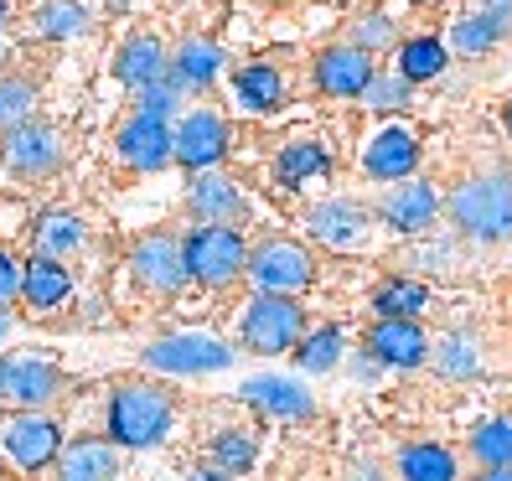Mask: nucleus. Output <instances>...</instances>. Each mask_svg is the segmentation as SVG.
Wrapping results in <instances>:
<instances>
[{"label":"nucleus","mask_w":512,"mask_h":481,"mask_svg":"<svg viewBox=\"0 0 512 481\" xmlns=\"http://www.w3.org/2000/svg\"><path fill=\"white\" fill-rule=\"evenodd\" d=\"M450 223L471 238H507L512 233V176L481 171L450 192Z\"/></svg>","instance_id":"1"},{"label":"nucleus","mask_w":512,"mask_h":481,"mask_svg":"<svg viewBox=\"0 0 512 481\" xmlns=\"http://www.w3.org/2000/svg\"><path fill=\"white\" fill-rule=\"evenodd\" d=\"M171 430V394H161V388L150 383H125L114 388L109 399V440L114 445H161Z\"/></svg>","instance_id":"2"},{"label":"nucleus","mask_w":512,"mask_h":481,"mask_svg":"<svg viewBox=\"0 0 512 481\" xmlns=\"http://www.w3.org/2000/svg\"><path fill=\"white\" fill-rule=\"evenodd\" d=\"M182 264H187V275L202 280V285H228V280L244 275V264H249L244 233H238V228H218V223H202L197 233H187Z\"/></svg>","instance_id":"3"},{"label":"nucleus","mask_w":512,"mask_h":481,"mask_svg":"<svg viewBox=\"0 0 512 481\" xmlns=\"http://www.w3.org/2000/svg\"><path fill=\"white\" fill-rule=\"evenodd\" d=\"M306 332V311L290 295H254L244 311V347L259 357H280Z\"/></svg>","instance_id":"4"},{"label":"nucleus","mask_w":512,"mask_h":481,"mask_svg":"<svg viewBox=\"0 0 512 481\" xmlns=\"http://www.w3.org/2000/svg\"><path fill=\"white\" fill-rule=\"evenodd\" d=\"M68 388V373L52 363L47 352H11L0 357V399H11L21 409H42Z\"/></svg>","instance_id":"5"},{"label":"nucleus","mask_w":512,"mask_h":481,"mask_svg":"<svg viewBox=\"0 0 512 481\" xmlns=\"http://www.w3.org/2000/svg\"><path fill=\"white\" fill-rule=\"evenodd\" d=\"M249 280L259 285V295H295L316 280V264L295 238H269L249 254Z\"/></svg>","instance_id":"6"},{"label":"nucleus","mask_w":512,"mask_h":481,"mask_svg":"<svg viewBox=\"0 0 512 481\" xmlns=\"http://www.w3.org/2000/svg\"><path fill=\"white\" fill-rule=\"evenodd\" d=\"M0 450H6V461L16 471H42V466L57 461V450H63V430H57L47 414L21 409L0 425Z\"/></svg>","instance_id":"7"},{"label":"nucleus","mask_w":512,"mask_h":481,"mask_svg":"<svg viewBox=\"0 0 512 481\" xmlns=\"http://www.w3.org/2000/svg\"><path fill=\"white\" fill-rule=\"evenodd\" d=\"M223 156H228V125H223V114L192 109L182 125H176V135H171V161H182L192 171H213Z\"/></svg>","instance_id":"8"},{"label":"nucleus","mask_w":512,"mask_h":481,"mask_svg":"<svg viewBox=\"0 0 512 481\" xmlns=\"http://www.w3.org/2000/svg\"><path fill=\"white\" fill-rule=\"evenodd\" d=\"M0 156H6L11 176L37 182V176L57 171V161H63V140H57L42 119H26V125L6 130V140H0Z\"/></svg>","instance_id":"9"},{"label":"nucleus","mask_w":512,"mask_h":481,"mask_svg":"<svg viewBox=\"0 0 512 481\" xmlns=\"http://www.w3.org/2000/svg\"><path fill=\"white\" fill-rule=\"evenodd\" d=\"M130 275L145 285V290H156V295H176L187 285V264H182V244L166 233H150L140 238V244L130 249Z\"/></svg>","instance_id":"10"},{"label":"nucleus","mask_w":512,"mask_h":481,"mask_svg":"<svg viewBox=\"0 0 512 481\" xmlns=\"http://www.w3.org/2000/svg\"><path fill=\"white\" fill-rule=\"evenodd\" d=\"M145 363L156 373H218L233 363V352L213 337H166L145 347Z\"/></svg>","instance_id":"11"},{"label":"nucleus","mask_w":512,"mask_h":481,"mask_svg":"<svg viewBox=\"0 0 512 481\" xmlns=\"http://www.w3.org/2000/svg\"><path fill=\"white\" fill-rule=\"evenodd\" d=\"M368 352L378 357L383 368H419L430 357V337L419 321L404 316H378L373 332H368Z\"/></svg>","instance_id":"12"},{"label":"nucleus","mask_w":512,"mask_h":481,"mask_svg":"<svg viewBox=\"0 0 512 481\" xmlns=\"http://www.w3.org/2000/svg\"><path fill=\"white\" fill-rule=\"evenodd\" d=\"M435 213H440V197H435V187H425V182H388V192L378 197V218L383 223H394L399 233H419V228H430L435 223Z\"/></svg>","instance_id":"13"},{"label":"nucleus","mask_w":512,"mask_h":481,"mask_svg":"<svg viewBox=\"0 0 512 481\" xmlns=\"http://www.w3.org/2000/svg\"><path fill=\"white\" fill-rule=\"evenodd\" d=\"M368 78H373V57L357 52L352 42L347 47H326L316 57V88L331 94V99H357L368 88Z\"/></svg>","instance_id":"14"},{"label":"nucleus","mask_w":512,"mask_h":481,"mask_svg":"<svg viewBox=\"0 0 512 481\" xmlns=\"http://www.w3.org/2000/svg\"><path fill=\"white\" fill-rule=\"evenodd\" d=\"M306 223L331 249H363L368 244V207H357V202H342V197L316 202Z\"/></svg>","instance_id":"15"},{"label":"nucleus","mask_w":512,"mask_h":481,"mask_svg":"<svg viewBox=\"0 0 512 481\" xmlns=\"http://www.w3.org/2000/svg\"><path fill=\"white\" fill-rule=\"evenodd\" d=\"M187 207L202 218V223H218V228H238L244 218V187L233 176H218V171H202L192 192H187Z\"/></svg>","instance_id":"16"},{"label":"nucleus","mask_w":512,"mask_h":481,"mask_svg":"<svg viewBox=\"0 0 512 481\" xmlns=\"http://www.w3.org/2000/svg\"><path fill=\"white\" fill-rule=\"evenodd\" d=\"M119 156H125V166H135V171H161V166H171V130L161 125V119L135 114L130 125L119 130Z\"/></svg>","instance_id":"17"},{"label":"nucleus","mask_w":512,"mask_h":481,"mask_svg":"<svg viewBox=\"0 0 512 481\" xmlns=\"http://www.w3.org/2000/svg\"><path fill=\"white\" fill-rule=\"evenodd\" d=\"M363 166H368V176H378V182H409L414 176V166H419V145H414V135L409 130H383L378 140H373V150L363 156Z\"/></svg>","instance_id":"18"},{"label":"nucleus","mask_w":512,"mask_h":481,"mask_svg":"<svg viewBox=\"0 0 512 481\" xmlns=\"http://www.w3.org/2000/svg\"><path fill=\"white\" fill-rule=\"evenodd\" d=\"M21 295H26V306H37V311H52V306H63V300L73 295V275H68V264L63 259H26L21 269Z\"/></svg>","instance_id":"19"},{"label":"nucleus","mask_w":512,"mask_h":481,"mask_svg":"<svg viewBox=\"0 0 512 481\" xmlns=\"http://www.w3.org/2000/svg\"><path fill=\"white\" fill-rule=\"evenodd\" d=\"M57 476L63 481H114L119 456L109 440H73L68 450H57Z\"/></svg>","instance_id":"20"},{"label":"nucleus","mask_w":512,"mask_h":481,"mask_svg":"<svg viewBox=\"0 0 512 481\" xmlns=\"http://www.w3.org/2000/svg\"><path fill=\"white\" fill-rule=\"evenodd\" d=\"M244 399L264 414H275V419H311V409H316L306 388L290 383V378H249Z\"/></svg>","instance_id":"21"},{"label":"nucleus","mask_w":512,"mask_h":481,"mask_svg":"<svg viewBox=\"0 0 512 481\" xmlns=\"http://www.w3.org/2000/svg\"><path fill=\"white\" fill-rule=\"evenodd\" d=\"M218 68H223V52H218V42H207V37H187L182 47H176V57H171V83L176 88H182V94H187V88H192V94H197V88H207V83H213L218 78Z\"/></svg>","instance_id":"22"},{"label":"nucleus","mask_w":512,"mask_h":481,"mask_svg":"<svg viewBox=\"0 0 512 481\" xmlns=\"http://www.w3.org/2000/svg\"><path fill=\"white\" fill-rule=\"evenodd\" d=\"M114 78L125 83V88H145V83H156L166 78V52L156 37H130L125 47H119L114 57Z\"/></svg>","instance_id":"23"},{"label":"nucleus","mask_w":512,"mask_h":481,"mask_svg":"<svg viewBox=\"0 0 512 481\" xmlns=\"http://www.w3.org/2000/svg\"><path fill=\"white\" fill-rule=\"evenodd\" d=\"M399 471L404 481H456V456L435 440H419V445H404Z\"/></svg>","instance_id":"24"},{"label":"nucleus","mask_w":512,"mask_h":481,"mask_svg":"<svg viewBox=\"0 0 512 481\" xmlns=\"http://www.w3.org/2000/svg\"><path fill=\"white\" fill-rule=\"evenodd\" d=\"M233 88H238V99H244L249 109H275L285 99V78L275 63H249V68H238L233 73Z\"/></svg>","instance_id":"25"},{"label":"nucleus","mask_w":512,"mask_h":481,"mask_svg":"<svg viewBox=\"0 0 512 481\" xmlns=\"http://www.w3.org/2000/svg\"><path fill=\"white\" fill-rule=\"evenodd\" d=\"M331 171V156H326V145L321 140H295L280 150V182L285 187H300V182H311V176H326Z\"/></svg>","instance_id":"26"},{"label":"nucleus","mask_w":512,"mask_h":481,"mask_svg":"<svg viewBox=\"0 0 512 481\" xmlns=\"http://www.w3.org/2000/svg\"><path fill=\"white\" fill-rule=\"evenodd\" d=\"M73 249H83V223L73 213H47L37 223V254L42 259H63Z\"/></svg>","instance_id":"27"},{"label":"nucleus","mask_w":512,"mask_h":481,"mask_svg":"<svg viewBox=\"0 0 512 481\" xmlns=\"http://www.w3.org/2000/svg\"><path fill=\"white\" fill-rule=\"evenodd\" d=\"M32 104H37V83L26 73H0V130H16L32 119Z\"/></svg>","instance_id":"28"},{"label":"nucleus","mask_w":512,"mask_h":481,"mask_svg":"<svg viewBox=\"0 0 512 481\" xmlns=\"http://www.w3.org/2000/svg\"><path fill=\"white\" fill-rule=\"evenodd\" d=\"M471 456L487 471H507L512 466V419H487V425L471 435Z\"/></svg>","instance_id":"29"},{"label":"nucleus","mask_w":512,"mask_h":481,"mask_svg":"<svg viewBox=\"0 0 512 481\" xmlns=\"http://www.w3.org/2000/svg\"><path fill=\"white\" fill-rule=\"evenodd\" d=\"M37 26H42V37H52V42L83 37L88 32V6L83 0H47V6L37 11Z\"/></svg>","instance_id":"30"},{"label":"nucleus","mask_w":512,"mask_h":481,"mask_svg":"<svg viewBox=\"0 0 512 481\" xmlns=\"http://www.w3.org/2000/svg\"><path fill=\"white\" fill-rule=\"evenodd\" d=\"M337 357H342V332H337V326H321V332L295 342V363L306 373H331V368H337Z\"/></svg>","instance_id":"31"},{"label":"nucleus","mask_w":512,"mask_h":481,"mask_svg":"<svg viewBox=\"0 0 512 481\" xmlns=\"http://www.w3.org/2000/svg\"><path fill=\"white\" fill-rule=\"evenodd\" d=\"M425 300H430V290L419 285V280H388V285L373 295V306H378V316H404V321H414L419 311H425Z\"/></svg>","instance_id":"32"},{"label":"nucleus","mask_w":512,"mask_h":481,"mask_svg":"<svg viewBox=\"0 0 512 481\" xmlns=\"http://www.w3.org/2000/svg\"><path fill=\"white\" fill-rule=\"evenodd\" d=\"M445 68V47H440V37H414V42H404V52H399V73L409 78V83H425V78H435Z\"/></svg>","instance_id":"33"},{"label":"nucleus","mask_w":512,"mask_h":481,"mask_svg":"<svg viewBox=\"0 0 512 481\" xmlns=\"http://www.w3.org/2000/svg\"><path fill=\"white\" fill-rule=\"evenodd\" d=\"M409 88H414V83H409L399 68H394V73H373L368 88H363V99H368V109H383V114H388V109H404V104H409Z\"/></svg>","instance_id":"34"},{"label":"nucleus","mask_w":512,"mask_h":481,"mask_svg":"<svg viewBox=\"0 0 512 481\" xmlns=\"http://www.w3.org/2000/svg\"><path fill=\"white\" fill-rule=\"evenodd\" d=\"M135 94H140V114L145 119H161V125H166V119H171V109L176 104H182V88H176L171 78H156V83H145V88H135Z\"/></svg>","instance_id":"35"},{"label":"nucleus","mask_w":512,"mask_h":481,"mask_svg":"<svg viewBox=\"0 0 512 481\" xmlns=\"http://www.w3.org/2000/svg\"><path fill=\"white\" fill-rule=\"evenodd\" d=\"M213 461H218V471H244L249 461H254V435L249 430H228V435H218V445H213Z\"/></svg>","instance_id":"36"},{"label":"nucleus","mask_w":512,"mask_h":481,"mask_svg":"<svg viewBox=\"0 0 512 481\" xmlns=\"http://www.w3.org/2000/svg\"><path fill=\"white\" fill-rule=\"evenodd\" d=\"M440 368H445L450 378H471V373H481L476 342H471V337H445V342H440Z\"/></svg>","instance_id":"37"},{"label":"nucleus","mask_w":512,"mask_h":481,"mask_svg":"<svg viewBox=\"0 0 512 481\" xmlns=\"http://www.w3.org/2000/svg\"><path fill=\"white\" fill-rule=\"evenodd\" d=\"M497 37H502V32H497L487 16H466V21H456V32H450V42H456L461 52H471V57H476V52H487Z\"/></svg>","instance_id":"38"},{"label":"nucleus","mask_w":512,"mask_h":481,"mask_svg":"<svg viewBox=\"0 0 512 481\" xmlns=\"http://www.w3.org/2000/svg\"><path fill=\"white\" fill-rule=\"evenodd\" d=\"M388 42H394V21H388L383 11H373L363 26H357V42H352V47L373 57V52H378V47H388Z\"/></svg>","instance_id":"39"},{"label":"nucleus","mask_w":512,"mask_h":481,"mask_svg":"<svg viewBox=\"0 0 512 481\" xmlns=\"http://www.w3.org/2000/svg\"><path fill=\"white\" fill-rule=\"evenodd\" d=\"M16 295H21V264L11 254H0V311H6Z\"/></svg>","instance_id":"40"},{"label":"nucleus","mask_w":512,"mask_h":481,"mask_svg":"<svg viewBox=\"0 0 512 481\" xmlns=\"http://www.w3.org/2000/svg\"><path fill=\"white\" fill-rule=\"evenodd\" d=\"M476 16H487L497 32H507V26H512V0H481V11H476Z\"/></svg>","instance_id":"41"},{"label":"nucleus","mask_w":512,"mask_h":481,"mask_svg":"<svg viewBox=\"0 0 512 481\" xmlns=\"http://www.w3.org/2000/svg\"><path fill=\"white\" fill-rule=\"evenodd\" d=\"M476 481H512V466H507V471H481Z\"/></svg>","instance_id":"42"},{"label":"nucleus","mask_w":512,"mask_h":481,"mask_svg":"<svg viewBox=\"0 0 512 481\" xmlns=\"http://www.w3.org/2000/svg\"><path fill=\"white\" fill-rule=\"evenodd\" d=\"M373 476H378L373 466H363V471H352V481H373Z\"/></svg>","instance_id":"43"},{"label":"nucleus","mask_w":512,"mask_h":481,"mask_svg":"<svg viewBox=\"0 0 512 481\" xmlns=\"http://www.w3.org/2000/svg\"><path fill=\"white\" fill-rule=\"evenodd\" d=\"M197 481H228V471H207V476H197Z\"/></svg>","instance_id":"44"},{"label":"nucleus","mask_w":512,"mask_h":481,"mask_svg":"<svg viewBox=\"0 0 512 481\" xmlns=\"http://www.w3.org/2000/svg\"><path fill=\"white\" fill-rule=\"evenodd\" d=\"M6 332H11V316H6V311H0V337H6Z\"/></svg>","instance_id":"45"},{"label":"nucleus","mask_w":512,"mask_h":481,"mask_svg":"<svg viewBox=\"0 0 512 481\" xmlns=\"http://www.w3.org/2000/svg\"><path fill=\"white\" fill-rule=\"evenodd\" d=\"M507 135H512V104H507Z\"/></svg>","instance_id":"46"},{"label":"nucleus","mask_w":512,"mask_h":481,"mask_svg":"<svg viewBox=\"0 0 512 481\" xmlns=\"http://www.w3.org/2000/svg\"><path fill=\"white\" fill-rule=\"evenodd\" d=\"M0 16H6V0H0Z\"/></svg>","instance_id":"47"}]
</instances>
